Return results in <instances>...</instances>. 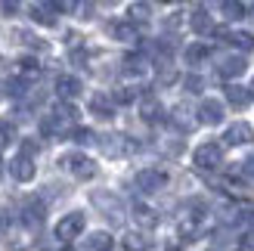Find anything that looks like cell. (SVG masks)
<instances>
[{
  "mask_svg": "<svg viewBox=\"0 0 254 251\" xmlns=\"http://www.w3.org/2000/svg\"><path fill=\"white\" fill-rule=\"evenodd\" d=\"M56 93H59L62 99H74V96L81 93V81L71 78V74H62V78L56 81Z\"/></svg>",
  "mask_w": 254,
  "mask_h": 251,
  "instance_id": "e0dca14e",
  "label": "cell"
},
{
  "mask_svg": "<svg viewBox=\"0 0 254 251\" xmlns=\"http://www.w3.org/2000/svg\"><path fill=\"white\" fill-rule=\"evenodd\" d=\"M236 248H239V251H254V236H242Z\"/></svg>",
  "mask_w": 254,
  "mask_h": 251,
  "instance_id": "e575fe53",
  "label": "cell"
},
{
  "mask_svg": "<svg viewBox=\"0 0 254 251\" xmlns=\"http://www.w3.org/2000/svg\"><path fill=\"white\" fill-rule=\"evenodd\" d=\"M90 205H93L106 220H112V223H121V220H124V205H121V198H118L115 192H109V189L90 192Z\"/></svg>",
  "mask_w": 254,
  "mask_h": 251,
  "instance_id": "6da1fadb",
  "label": "cell"
},
{
  "mask_svg": "<svg viewBox=\"0 0 254 251\" xmlns=\"http://www.w3.org/2000/svg\"><path fill=\"white\" fill-rule=\"evenodd\" d=\"M198 121L208 124V127L220 124V121H223V103H217V99H201V106H198Z\"/></svg>",
  "mask_w": 254,
  "mask_h": 251,
  "instance_id": "9c48e42d",
  "label": "cell"
},
{
  "mask_svg": "<svg viewBox=\"0 0 254 251\" xmlns=\"http://www.w3.org/2000/svg\"><path fill=\"white\" fill-rule=\"evenodd\" d=\"M139 115H143V121H149V124H155V121L164 118V109H161L155 93H143V96H139Z\"/></svg>",
  "mask_w": 254,
  "mask_h": 251,
  "instance_id": "ba28073f",
  "label": "cell"
},
{
  "mask_svg": "<svg viewBox=\"0 0 254 251\" xmlns=\"http://www.w3.org/2000/svg\"><path fill=\"white\" fill-rule=\"evenodd\" d=\"M112 99H115V103H121V106H127V103H133V99H139V93L130 90V87H118V90L112 93Z\"/></svg>",
  "mask_w": 254,
  "mask_h": 251,
  "instance_id": "484cf974",
  "label": "cell"
},
{
  "mask_svg": "<svg viewBox=\"0 0 254 251\" xmlns=\"http://www.w3.org/2000/svg\"><path fill=\"white\" fill-rule=\"evenodd\" d=\"M9 174L16 177L19 183H28V180H34V174H37V168H34V158L31 155H16L9 161Z\"/></svg>",
  "mask_w": 254,
  "mask_h": 251,
  "instance_id": "52a82bcc",
  "label": "cell"
},
{
  "mask_svg": "<svg viewBox=\"0 0 254 251\" xmlns=\"http://www.w3.org/2000/svg\"><path fill=\"white\" fill-rule=\"evenodd\" d=\"M133 220H136L143 230H155V227H158V217H155V211H152V208H146V205H133Z\"/></svg>",
  "mask_w": 254,
  "mask_h": 251,
  "instance_id": "ac0fdd59",
  "label": "cell"
},
{
  "mask_svg": "<svg viewBox=\"0 0 254 251\" xmlns=\"http://www.w3.org/2000/svg\"><path fill=\"white\" fill-rule=\"evenodd\" d=\"M37 152H41V146H37L34 140H22V155H31L34 158Z\"/></svg>",
  "mask_w": 254,
  "mask_h": 251,
  "instance_id": "d6a6232c",
  "label": "cell"
},
{
  "mask_svg": "<svg viewBox=\"0 0 254 251\" xmlns=\"http://www.w3.org/2000/svg\"><path fill=\"white\" fill-rule=\"evenodd\" d=\"M109 31H112L115 41H124V44H133L136 41V25L133 22H112Z\"/></svg>",
  "mask_w": 254,
  "mask_h": 251,
  "instance_id": "2e32d148",
  "label": "cell"
},
{
  "mask_svg": "<svg viewBox=\"0 0 254 251\" xmlns=\"http://www.w3.org/2000/svg\"><path fill=\"white\" fill-rule=\"evenodd\" d=\"M220 9H223V16L230 19V22H236V19H242V16H245V6L239 3V0H223Z\"/></svg>",
  "mask_w": 254,
  "mask_h": 251,
  "instance_id": "603a6c76",
  "label": "cell"
},
{
  "mask_svg": "<svg viewBox=\"0 0 254 251\" xmlns=\"http://www.w3.org/2000/svg\"><path fill=\"white\" fill-rule=\"evenodd\" d=\"M6 223H9V217H6V211H0V230H6Z\"/></svg>",
  "mask_w": 254,
  "mask_h": 251,
  "instance_id": "8d00e7d4",
  "label": "cell"
},
{
  "mask_svg": "<svg viewBox=\"0 0 254 251\" xmlns=\"http://www.w3.org/2000/svg\"><path fill=\"white\" fill-rule=\"evenodd\" d=\"M31 19H34L37 25L53 28V25H56V6H34V9H31Z\"/></svg>",
  "mask_w": 254,
  "mask_h": 251,
  "instance_id": "d6986e66",
  "label": "cell"
},
{
  "mask_svg": "<svg viewBox=\"0 0 254 251\" xmlns=\"http://www.w3.org/2000/svg\"><path fill=\"white\" fill-rule=\"evenodd\" d=\"M71 136H74V143H93V133L87 130V127H78Z\"/></svg>",
  "mask_w": 254,
  "mask_h": 251,
  "instance_id": "4dcf8cb0",
  "label": "cell"
},
{
  "mask_svg": "<svg viewBox=\"0 0 254 251\" xmlns=\"http://www.w3.org/2000/svg\"><path fill=\"white\" fill-rule=\"evenodd\" d=\"M254 140V130H251V124H245V121H239V124H233V127H226V133H223V143L226 146H245V143H251Z\"/></svg>",
  "mask_w": 254,
  "mask_h": 251,
  "instance_id": "30bf717a",
  "label": "cell"
},
{
  "mask_svg": "<svg viewBox=\"0 0 254 251\" xmlns=\"http://www.w3.org/2000/svg\"><path fill=\"white\" fill-rule=\"evenodd\" d=\"M99 149H103L109 158H121V155L136 152V143L127 140V136H103V140H99Z\"/></svg>",
  "mask_w": 254,
  "mask_h": 251,
  "instance_id": "5b68a950",
  "label": "cell"
},
{
  "mask_svg": "<svg viewBox=\"0 0 254 251\" xmlns=\"http://www.w3.org/2000/svg\"><path fill=\"white\" fill-rule=\"evenodd\" d=\"M248 90H251V96H254V81H251V87H248Z\"/></svg>",
  "mask_w": 254,
  "mask_h": 251,
  "instance_id": "74e56055",
  "label": "cell"
},
{
  "mask_svg": "<svg viewBox=\"0 0 254 251\" xmlns=\"http://www.w3.org/2000/svg\"><path fill=\"white\" fill-rule=\"evenodd\" d=\"M158 81H161V84H174V81H177V71H174L171 65H164L161 74H158Z\"/></svg>",
  "mask_w": 254,
  "mask_h": 251,
  "instance_id": "836d02e7",
  "label": "cell"
},
{
  "mask_svg": "<svg viewBox=\"0 0 254 251\" xmlns=\"http://www.w3.org/2000/svg\"><path fill=\"white\" fill-rule=\"evenodd\" d=\"M124 248H127V251H146L149 242H146L139 233H130V236H124Z\"/></svg>",
  "mask_w": 254,
  "mask_h": 251,
  "instance_id": "d4e9b609",
  "label": "cell"
},
{
  "mask_svg": "<svg viewBox=\"0 0 254 251\" xmlns=\"http://www.w3.org/2000/svg\"><path fill=\"white\" fill-rule=\"evenodd\" d=\"M211 56V50L205 47V44H192V47H186V62L189 65H201Z\"/></svg>",
  "mask_w": 254,
  "mask_h": 251,
  "instance_id": "44dd1931",
  "label": "cell"
},
{
  "mask_svg": "<svg viewBox=\"0 0 254 251\" xmlns=\"http://www.w3.org/2000/svg\"><path fill=\"white\" fill-rule=\"evenodd\" d=\"M62 168H68L78 180H93L96 177V165L90 158H84V155H65L62 158Z\"/></svg>",
  "mask_w": 254,
  "mask_h": 251,
  "instance_id": "8992f818",
  "label": "cell"
},
{
  "mask_svg": "<svg viewBox=\"0 0 254 251\" xmlns=\"http://www.w3.org/2000/svg\"><path fill=\"white\" fill-rule=\"evenodd\" d=\"M12 140H16V127H12V124H6V121H0V149L9 146Z\"/></svg>",
  "mask_w": 254,
  "mask_h": 251,
  "instance_id": "4316f807",
  "label": "cell"
},
{
  "mask_svg": "<svg viewBox=\"0 0 254 251\" xmlns=\"http://www.w3.org/2000/svg\"><path fill=\"white\" fill-rule=\"evenodd\" d=\"M251 90H248V87H239V84H230V87H226V103H230V106H236V109H245L248 103H251Z\"/></svg>",
  "mask_w": 254,
  "mask_h": 251,
  "instance_id": "9a60e30c",
  "label": "cell"
},
{
  "mask_svg": "<svg viewBox=\"0 0 254 251\" xmlns=\"http://www.w3.org/2000/svg\"><path fill=\"white\" fill-rule=\"evenodd\" d=\"M112 242H115V239H112L109 233H93L90 239H87L90 251H109V248H112Z\"/></svg>",
  "mask_w": 254,
  "mask_h": 251,
  "instance_id": "cb8c5ba5",
  "label": "cell"
},
{
  "mask_svg": "<svg viewBox=\"0 0 254 251\" xmlns=\"http://www.w3.org/2000/svg\"><path fill=\"white\" fill-rule=\"evenodd\" d=\"M53 6H56V12H71L78 6V0H53Z\"/></svg>",
  "mask_w": 254,
  "mask_h": 251,
  "instance_id": "1f68e13d",
  "label": "cell"
},
{
  "mask_svg": "<svg viewBox=\"0 0 254 251\" xmlns=\"http://www.w3.org/2000/svg\"><path fill=\"white\" fill-rule=\"evenodd\" d=\"M189 28H192L195 34H214V19L208 16V9L189 12Z\"/></svg>",
  "mask_w": 254,
  "mask_h": 251,
  "instance_id": "5bb4252c",
  "label": "cell"
},
{
  "mask_svg": "<svg viewBox=\"0 0 254 251\" xmlns=\"http://www.w3.org/2000/svg\"><path fill=\"white\" fill-rule=\"evenodd\" d=\"M164 183H168V174L164 171H158V168H143L136 174V189L139 192H158V189H164Z\"/></svg>",
  "mask_w": 254,
  "mask_h": 251,
  "instance_id": "277c9868",
  "label": "cell"
},
{
  "mask_svg": "<svg viewBox=\"0 0 254 251\" xmlns=\"http://www.w3.org/2000/svg\"><path fill=\"white\" fill-rule=\"evenodd\" d=\"M192 161H195V168H201V171H217L223 165V149L217 143H201L195 149Z\"/></svg>",
  "mask_w": 254,
  "mask_h": 251,
  "instance_id": "7a4b0ae2",
  "label": "cell"
},
{
  "mask_svg": "<svg viewBox=\"0 0 254 251\" xmlns=\"http://www.w3.org/2000/svg\"><path fill=\"white\" fill-rule=\"evenodd\" d=\"M56 115H59L62 121H74V118H78V112H74V106L62 103V106H56Z\"/></svg>",
  "mask_w": 254,
  "mask_h": 251,
  "instance_id": "f1b7e54d",
  "label": "cell"
},
{
  "mask_svg": "<svg viewBox=\"0 0 254 251\" xmlns=\"http://www.w3.org/2000/svg\"><path fill=\"white\" fill-rule=\"evenodd\" d=\"M22 220L28 223V227H41V223H44V202H41V198H28V202H25Z\"/></svg>",
  "mask_w": 254,
  "mask_h": 251,
  "instance_id": "7c38bea8",
  "label": "cell"
},
{
  "mask_svg": "<svg viewBox=\"0 0 254 251\" xmlns=\"http://www.w3.org/2000/svg\"><path fill=\"white\" fill-rule=\"evenodd\" d=\"M0 174H3V168H0Z\"/></svg>",
  "mask_w": 254,
  "mask_h": 251,
  "instance_id": "ab89813d",
  "label": "cell"
},
{
  "mask_svg": "<svg viewBox=\"0 0 254 251\" xmlns=\"http://www.w3.org/2000/svg\"><path fill=\"white\" fill-rule=\"evenodd\" d=\"M127 19H130L133 25H136V22H139V25L149 22V19H152V6L143 3V0H139V3H130V9H127Z\"/></svg>",
  "mask_w": 254,
  "mask_h": 251,
  "instance_id": "ffe728a7",
  "label": "cell"
},
{
  "mask_svg": "<svg viewBox=\"0 0 254 251\" xmlns=\"http://www.w3.org/2000/svg\"><path fill=\"white\" fill-rule=\"evenodd\" d=\"M242 171H245V177H254V155L245 161V165H242Z\"/></svg>",
  "mask_w": 254,
  "mask_h": 251,
  "instance_id": "d590c367",
  "label": "cell"
},
{
  "mask_svg": "<svg viewBox=\"0 0 254 251\" xmlns=\"http://www.w3.org/2000/svg\"><path fill=\"white\" fill-rule=\"evenodd\" d=\"M251 16H254V6H251Z\"/></svg>",
  "mask_w": 254,
  "mask_h": 251,
  "instance_id": "f35d334b",
  "label": "cell"
},
{
  "mask_svg": "<svg viewBox=\"0 0 254 251\" xmlns=\"http://www.w3.org/2000/svg\"><path fill=\"white\" fill-rule=\"evenodd\" d=\"M90 112L96 118H103V121H109L112 115H115V99H109L106 93H96L93 99H90Z\"/></svg>",
  "mask_w": 254,
  "mask_h": 251,
  "instance_id": "4fadbf2b",
  "label": "cell"
},
{
  "mask_svg": "<svg viewBox=\"0 0 254 251\" xmlns=\"http://www.w3.org/2000/svg\"><path fill=\"white\" fill-rule=\"evenodd\" d=\"M9 96H16V99H22L25 96V78H16V81H9Z\"/></svg>",
  "mask_w": 254,
  "mask_h": 251,
  "instance_id": "f546056e",
  "label": "cell"
},
{
  "mask_svg": "<svg viewBox=\"0 0 254 251\" xmlns=\"http://www.w3.org/2000/svg\"><path fill=\"white\" fill-rule=\"evenodd\" d=\"M183 87H186L189 93H201V87H205V81H201L198 74H186V78H183Z\"/></svg>",
  "mask_w": 254,
  "mask_h": 251,
  "instance_id": "83f0119b",
  "label": "cell"
},
{
  "mask_svg": "<svg viewBox=\"0 0 254 251\" xmlns=\"http://www.w3.org/2000/svg\"><path fill=\"white\" fill-rule=\"evenodd\" d=\"M84 227H87V217L81 214V211H71V214H65L56 223V236L62 242H71V239H78V236L84 233Z\"/></svg>",
  "mask_w": 254,
  "mask_h": 251,
  "instance_id": "3957f363",
  "label": "cell"
},
{
  "mask_svg": "<svg viewBox=\"0 0 254 251\" xmlns=\"http://www.w3.org/2000/svg\"><path fill=\"white\" fill-rule=\"evenodd\" d=\"M245 68H248V62H245V56H226V59H220L217 62V74L220 78H239V74H245Z\"/></svg>",
  "mask_w": 254,
  "mask_h": 251,
  "instance_id": "8fae6325",
  "label": "cell"
},
{
  "mask_svg": "<svg viewBox=\"0 0 254 251\" xmlns=\"http://www.w3.org/2000/svg\"><path fill=\"white\" fill-rule=\"evenodd\" d=\"M41 74V65H37V59H31V56H25L22 62H19V78H25V81H31V78H37Z\"/></svg>",
  "mask_w": 254,
  "mask_h": 251,
  "instance_id": "7402d4cb",
  "label": "cell"
}]
</instances>
